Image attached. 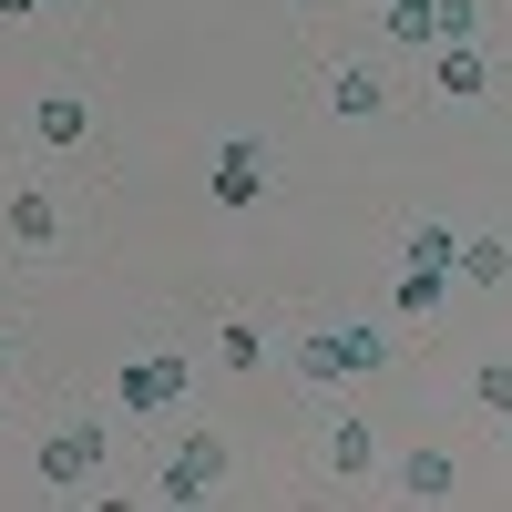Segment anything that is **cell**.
<instances>
[{"label":"cell","mask_w":512,"mask_h":512,"mask_svg":"<svg viewBox=\"0 0 512 512\" xmlns=\"http://www.w3.org/2000/svg\"><path fill=\"white\" fill-rule=\"evenodd\" d=\"M379 103H390V82H379V72H328V113H349V123H369Z\"/></svg>","instance_id":"obj_8"},{"label":"cell","mask_w":512,"mask_h":512,"mask_svg":"<svg viewBox=\"0 0 512 512\" xmlns=\"http://www.w3.org/2000/svg\"><path fill=\"white\" fill-rule=\"evenodd\" d=\"M0 226H11L21 246H52V236H62V205H52V195H11V216H0Z\"/></svg>","instance_id":"obj_11"},{"label":"cell","mask_w":512,"mask_h":512,"mask_svg":"<svg viewBox=\"0 0 512 512\" xmlns=\"http://www.w3.org/2000/svg\"><path fill=\"white\" fill-rule=\"evenodd\" d=\"M185 379H195V369H185L175 349H154V359H123L113 400H123V410H175V400H185Z\"/></svg>","instance_id":"obj_2"},{"label":"cell","mask_w":512,"mask_h":512,"mask_svg":"<svg viewBox=\"0 0 512 512\" xmlns=\"http://www.w3.org/2000/svg\"><path fill=\"white\" fill-rule=\"evenodd\" d=\"M31 11H52V0H31Z\"/></svg>","instance_id":"obj_20"},{"label":"cell","mask_w":512,"mask_h":512,"mask_svg":"<svg viewBox=\"0 0 512 512\" xmlns=\"http://www.w3.org/2000/svg\"><path fill=\"white\" fill-rule=\"evenodd\" d=\"M472 390H482V410H492V420H512V359H492Z\"/></svg>","instance_id":"obj_18"},{"label":"cell","mask_w":512,"mask_h":512,"mask_svg":"<svg viewBox=\"0 0 512 512\" xmlns=\"http://www.w3.org/2000/svg\"><path fill=\"white\" fill-rule=\"evenodd\" d=\"M431 31L441 41H472L482 31V0H431ZM441 41H431V52H441Z\"/></svg>","instance_id":"obj_14"},{"label":"cell","mask_w":512,"mask_h":512,"mask_svg":"<svg viewBox=\"0 0 512 512\" xmlns=\"http://www.w3.org/2000/svg\"><path fill=\"white\" fill-rule=\"evenodd\" d=\"M216 349H226L236 369H256V359H267V328H256V318H226V338H216Z\"/></svg>","instance_id":"obj_16"},{"label":"cell","mask_w":512,"mask_h":512,"mask_svg":"<svg viewBox=\"0 0 512 512\" xmlns=\"http://www.w3.org/2000/svg\"><path fill=\"white\" fill-rule=\"evenodd\" d=\"M205 195H216V205H256V195H267V144H256V134L216 144V175H205Z\"/></svg>","instance_id":"obj_3"},{"label":"cell","mask_w":512,"mask_h":512,"mask_svg":"<svg viewBox=\"0 0 512 512\" xmlns=\"http://www.w3.org/2000/svg\"><path fill=\"white\" fill-rule=\"evenodd\" d=\"M0 369H11V338H0Z\"/></svg>","instance_id":"obj_19"},{"label":"cell","mask_w":512,"mask_h":512,"mask_svg":"<svg viewBox=\"0 0 512 512\" xmlns=\"http://www.w3.org/2000/svg\"><path fill=\"white\" fill-rule=\"evenodd\" d=\"M451 246H461L451 226H410V267H451Z\"/></svg>","instance_id":"obj_17"},{"label":"cell","mask_w":512,"mask_h":512,"mask_svg":"<svg viewBox=\"0 0 512 512\" xmlns=\"http://www.w3.org/2000/svg\"><path fill=\"white\" fill-rule=\"evenodd\" d=\"M451 297V267H400V318H431Z\"/></svg>","instance_id":"obj_13"},{"label":"cell","mask_w":512,"mask_h":512,"mask_svg":"<svg viewBox=\"0 0 512 512\" xmlns=\"http://www.w3.org/2000/svg\"><path fill=\"white\" fill-rule=\"evenodd\" d=\"M451 267L472 277V287H502V277H512V246H502V236H461V246H451Z\"/></svg>","instance_id":"obj_9"},{"label":"cell","mask_w":512,"mask_h":512,"mask_svg":"<svg viewBox=\"0 0 512 512\" xmlns=\"http://www.w3.org/2000/svg\"><path fill=\"white\" fill-rule=\"evenodd\" d=\"M369 461H379V441H369V420H338V431H328V472H338V482H359Z\"/></svg>","instance_id":"obj_10"},{"label":"cell","mask_w":512,"mask_h":512,"mask_svg":"<svg viewBox=\"0 0 512 512\" xmlns=\"http://www.w3.org/2000/svg\"><path fill=\"white\" fill-rule=\"evenodd\" d=\"M297 369H308L318 390L328 379H369V369H390V338L379 328H308L297 338Z\"/></svg>","instance_id":"obj_1"},{"label":"cell","mask_w":512,"mask_h":512,"mask_svg":"<svg viewBox=\"0 0 512 512\" xmlns=\"http://www.w3.org/2000/svg\"><path fill=\"white\" fill-rule=\"evenodd\" d=\"M216 472H226V451L195 431V441H185V451H175V461L154 472V492H164V502H205V492H216Z\"/></svg>","instance_id":"obj_4"},{"label":"cell","mask_w":512,"mask_h":512,"mask_svg":"<svg viewBox=\"0 0 512 512\" xmlns=\"http://www.w3.org/2000/svg\"><path fill=\"white\" fill-rule=\"evenodd\" d=\"M431 82H441L451 103H482V93H492V62L472 52V41H441V52H431Z\"/></svg>","instance_id":"obj_6"},{"label":"cell","mask_w":512,"mask_h":512,"mask_svg":"<svg viewBox=\"0 0 512 512\" xmlns=\"http://www.w3.org/2000/svg\"><path fill=\"white\" fill-rule=\"evenodd\" d=\"M82 472H103V431H52L41 441V482L52 492H82Z\"/></svg>","instance_id":"obj_5"},{"label":"cell","mask_w":512,"mask_h":512,"mask_svg":"<svg viewBox=\"0 0 512 512\" xmlns=\"http://www.w3.org/2000/svg\"><path fill=\"white\" fill-rule=\"evenodd\" d=\"M390 31L410 41V52H431V41H441V31H431V0H390Z\"/></svg>","instance_id":"obj_15"},{"label":"cell","mask_w":512,"mask_h":512,"mask_svg":"<svg viewBox=\"0 0 512 512\" xmlns=\"http://www.w3.org/2000/svg\"><path fill=\"white\" fill-rule=\"evenodd\" d=\"M31 134L52 144V154H72L82 134H93V113H82V93H41V113H31Z\"/></svg>","instance_id":"obj_7"},{"label":"cell","mask_w":512,"mask_h":512,"mask_svg":"<svg viewBox=\"0 0 512 512\" xmlns=\"http://www.w3.org/2000/svg\"><path fill=\"white\" fill-rule=\"evenodd\" d=\"M400 482H410V502H441L461 472H451V451H410V461H400Z\"/></svg>","instance_id":"obj_12"}]
</instances>
